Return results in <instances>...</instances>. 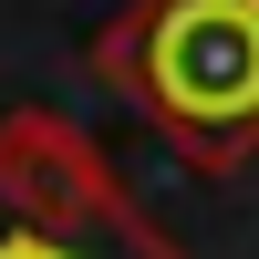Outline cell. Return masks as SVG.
<instances>
[{
	"instance_id": "7a4b0ae2",
	"label": "cell",
	"mask_w": 259,
	"mask_h": 259,
	"mask_svg": "<svg viewBox=\"0 0 259 259\" xmlns=\"http://www.w3.org/2000/svg\"><path fill=\"white\" fill-rule=\"evenodd\" d=\"M0 259H187V249L124 197V177L83 124L21 104L0 114Z\"/></svg>"
},
{
	"instance_id": "6da1fadb",
	"label": "cell",
	"mask_w": 259,
	"mask_h": 259,
	"mask_svg": "<svg viewBox=\"0 0 259 259\" xmlns=\"http://www.w3.org/2000/svg\"><path fill=\"white\" fill-rule=\"evenodd\" d=\"M94 73L124 83L197 166L259 145V0H135L94 41Z\"/></svg>"
}]
</instances>
